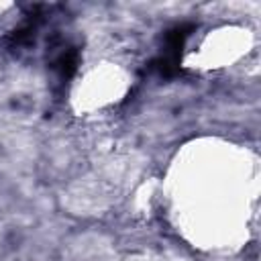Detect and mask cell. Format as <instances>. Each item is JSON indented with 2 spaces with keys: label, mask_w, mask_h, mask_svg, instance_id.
<instances>
[{
  "label": "cell",
  "mask_w": 261,
  "mask_h": 261,
  "mask_svg": "<svg viewBox=\"0 0 261 261\" xmlns=\"http://www.w3.org/2000/svg\"><path fill=\"white\" fill-rule=\"evenodd\" d=\"M53 67L59 69L61 77H71V75L75 73V69H77V51H75V49L63 51V53L57 57V61H55Z\"/></svg>",
  "instance_id": "obj_1"
}]
</instances>
